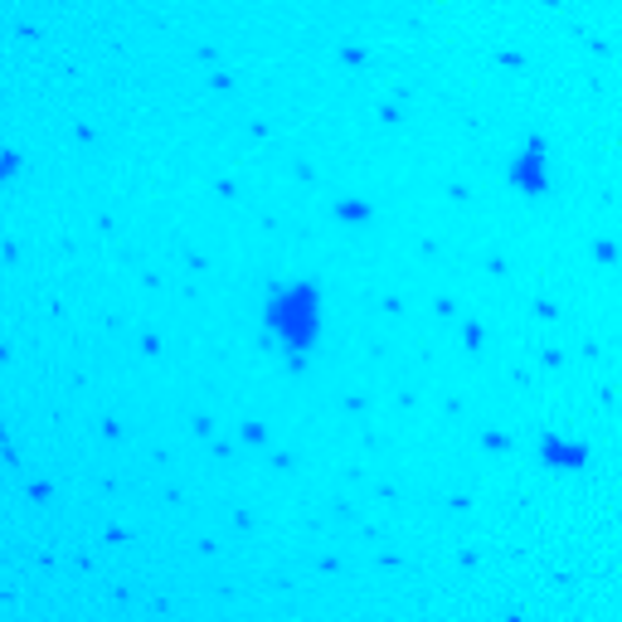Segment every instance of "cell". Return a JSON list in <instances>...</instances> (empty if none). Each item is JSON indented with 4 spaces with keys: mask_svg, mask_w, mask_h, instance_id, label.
Wrapping results in <instances>:
<instances>
[{
    "mask_svg": "<svg viewBox=\"0 0 622 622\" xmlns=\"http://www.w3.org/2000/svg\"><path fill=\"white\" fill-rule=\"evenodd\" d=\"M263 326H268V336L277 340V350H283L293 365H302V360L316 356V346H321V287L307 283V277L283 283L273 297H268Z\"/></svg>",
    "mask_w": 622,
    "mask_h": 622,
    "instance_id": "cell-1",
    "label": "cell"
},
{
    "mask_svg": "<svg viewBox=\"0 0 622 622\" xmlns=\"http://www.w3.org/2000/svg\"><path fill=\"white\" fill-rule=\"evenodd\" d=\"M506 181H511L521 195H531V200L549 195V147H545V137H531L521 151L511 156V165H506Z\"/></svg>",
    "mask_w": 622,
    "mask_h": 622,
    "instance_id": "cell-2",
    "label": "cell"
},
{
    "mask_svg": "<svg viewBox=\"0 0 622 622\" xmlns=\"http://www.w3.org/2000/svg\"><path fill=\"white\" fill-rule=\"evenodd\" d=\"M540 458H545V467H555V472H584L588 448H584V443L559 438V433H545V438H540Z\"/></svg>",
    "mask_w": 622,
    "mask_h": 622,
    "instance_id": "cell-3",
    "label": "cell"
},
{
    "mask_svg": "<svg viewBox=\"0 0 622 622\" xmlns=\"http://www.w3.org/2000/svg\"><path fill=\"white\" fill-rule=\"evenodd\" d=\"M511 622H521V618H511Z\"/></svg>",
    "mask_w": 622,
    "mask_h": 622,
    "instance_id": "cell-4",
    "label": "cell"
}]
</instances>
